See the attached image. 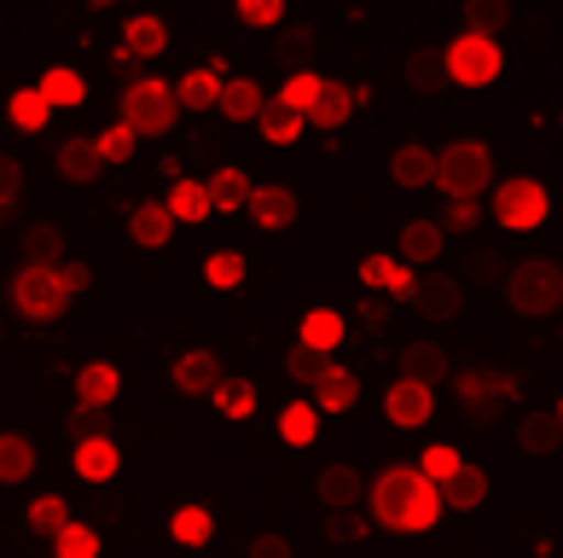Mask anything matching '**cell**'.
Here are the masks:
<instances>
[{
    "label": "cell",
    "instance_id": "603a6c76",
    "mask_svg": "<svg viewBox=\"0 0 563 558\" xmlns=\"http://www.w3.org/2000/svg\"><path fill=\"white\" fill-rule=\"evenodd\" d=\"M302 111H290L285 106V99L274 94V99H267V106H262V117H256V129H262V140H267V146H290V140H297L302 134Z\"/></svg>",
    "mask_w": 563,
    "mask_h": 558
},
{
    "label": "cell",
    "instance_id": "6f0895ef",
    "mask_svg": "<svg viewBox=\"0 0 563 558\" xmlns=\"http://www.w3.org/2000/svg\"><path fill=\"white\" fill-rule=\"evenodd\" d=\"M308 41H314L308 30H285V41H279V58H302V53H308Z\"/></svg>",
    "mask_w": 563,
    "mask_h": 558
},
{
    "label": "cell",
    "instance_id": "e0dca14e",
    "mask_svg": "<svg viewBox=\"0 0 563 558\" xmlns=\"http://www.w3.org/2000/svg\"><path fill=\"white\" fill-rule=\"evenodd\" d=\"M262 106H267V99H262V88H256L250 76H227V81H221V106H216V111H221L227 122H256Z\"/></svg>",
    "mask_w": 563,
    "mask_h": 558
},
{
    "label": "cell",
    "instance_id": "cb8c5ba5",
    "mask_svg": "<svg viewBox=\"0 0 563 558\" xmlns=\"http://www.w3.org/2000/svg\"><path fill=\"white\" fill-rule=\"evenodd\" d=\"M349 111H354V88H349V81H325L320 99H314V111H308V122L331 134V129H343V122H349Z\"/></svg>",
    "mask_w": 563,
    "mask_h": 558
},
{
    "label": "cell",
    "instance_id": "680465c9",
    "mask_svg": "<svg viewBox=\"0 0 563 558\" xmlns=\"http://www.w3.org/2000/svg\"><path fill=\"white\" fill-rule=\"evenodd\" d=\"M471 274L483 280V285H488V280H499V256H494V251H476V256H471Z\"/></svg>",
    "mask_w": 563,
    "mask_h": 558
},
{
    "label": "cell",
    "instance_id": "f907efd6",
    "mask_svg": "<svg viewBox=\"0 0 563 558\" xmlns=\"http://www.w3.org/2000/svg\"><path fill=\"white\" fill-rule=\"evenodd\" d=\"M279 18H285L279 0H239V24H250V30H267V24H279Z\"/></svg>",
    "mask_w": 563,
    "mask_h": 558
},
{
    "label": "cell",
    "instance_id": "8992f818",
    "mask_svg": "<svg viewBox=\"0 0 563 558\" xmlns=\"http://www.w3.org/2000/svg\"><path fill=\"white\" fill-rule=\"evenodd\" d=\"M494 221L511 227V233H529V227H540V221H547V186L529 180V175L506 180V186L494 193Z\"/></svg>",
    "mask_w": 563,
    "mask_h": 558
},
{
    "label": "cell",
    "instance_id": "c3c4849f",
    "mask_svg": "<svg viewBox=\"0 0 563 558\" xmlns=\"http://www.w3.org/2000/svg\"><path fill=\"white\" fill-rule=\"evenodd\" d=\"M419 466H424V478H430L435 489H442V483H448V478H453V471L465 466V460H459V448H448V442H442V448H430Z\"/></svg>",
    "mask_w": 563,
    "mask_h": 558
},
{
    "label": "cell",
    "instance_id": "ee69618b",
    "mask_svg": "<svg viewBox=\"0 0 563 558\" xmlns=\"http://www.w3.org/2000/svg\"><path fill=\"white\" fill-rule=\"evenodd\" d=\"M203 280H210L216 292H239L244 285V256L239 251H216L210 262H203Z\"/></svg>",
    "mask_w": 563,
    "mask_h": 558
},
{
    "label": "cell",
    "instance_id": "f35d334b",
    "mask_svg": "<svg viewBox=\"0 0 563 558\" xmlns=\"http://www.w3.org/2000/svg\"><path fill=\"white\" fill-rule=\"evenodd\" d=\"M41 94H47V106H81V99H88V81H81L76 70H65V65H53L47 76H41Z\"/></svg>",
    "mask_w": 563,
    "mask_h": 558
},
{
    "label": "cell",
    "instance_id": "83f0119b",
    "mask_svg": "<svg viewBox=\"0 0 563 558\" xmlns=\"http://www.w3.org/2000/svg\"><path fill=\"white\" fill-rule=\"evenodd\" d=\"M338 343H343V315H338V308H308V315H302V349L331 355Z\"/></svg>",
    "mask_w": 563,
    "mask_h": 558
},
{
    "label": "cell",
    "instance_id": "9f6ffc18",
    "mask_svg": "<svg viewBox=\"0 0 563 558\" xmlns=\"http://www.w3.org/2000/svg\"><path fill=\"white\" fill-rule=\"evenodd\" d=\"M476 216H483L476 204H453V210H448V221H442V233H448V227H453V233H471V227H476Z\"/></svg>",
    "mask_w": 563,
    "mask_h": 558
},
{
    "label": "cell",
    "instance_id": "5bb4252c",
    "mask_svg": "<svg viewBox=\"0 0 563 558\" xmlns=\"http://www.w3.org/2000/svg\"><path fill=\"white\" fill-rule=\"evenodd\" d=\"M250 216H256V227H267V233H279V227L297 221V198H290V186H256V193H250Z\"/></svg>",
    "mask_w": 563,
    "mask_h": 558
},
{
    "label": "cell",
    "instance_id": "f6af8a7d",
    "mask_svg": "<svg viewBox=\"0 0 563 558\" xmlns=\"http://www.w3.org/2000/svg\"><path fill=\"white\" fill-rule=\"evenodd\" d=\"M320 88H325V76H314V70H297V76L285 81V94H279V99H285L290 111H302V117H308V111H314V99H320Z\"/></svg>",
    "mask_w": 563,
    "mask_h": 558
},
{
    "label": "cell",
    "instance_id": "5b68a950",
    "mask_svg": "<svg viewBox=\"0 0 563 558\" xmlns=\"http://www.w3.org/2000/svg\"><path fill=\"white\" fill-rule=\"evenodd\" d=\"M12 303H18V315H24V320H58V315H65V303H70V292L58 285V267H18Z\"/></svg>",
    "mask_w": 563,
    "mask_h": 558
},
{
    "label": "cell",
    "instance_id": "b9f144b4",
    "mask_svg": "<svg viewBox=\"0 0 563 558\" xmlns=\"http://www.w3.org/2000/svg\"><path fill=\"white\" fill-rule=\"evenodd\" d=\"M325 372H331V355H320V349H290V355H285V379H297V384H320L325 379Z\"/></svg>",
    "mask_w": 563,
    "mask_h": 558
},
{
    "label": "cell",
    "instance_id": "bcb514c9",
    "mask_svg": "<svg viewBox=\"0 0 563 558\" xmlns=\"http://www.w3.org/2000/svg\"><path fill=\"white\" fill-rule=\"evenodd\" d=\"M53 552H58V558H99V529H88V524H70V529L53 541Z\"/></svg>",
    "mask_w": 563,
    "mask_h": 558
},
{
    "label": "cell",
    "instance_id": "f5cc1de1",
    "mask_svg": "<svg viewBox=\"0 0 563 558\" xmlns=\"http://www.w3.org/2000/svg\"><path fill=\"white\" fill-rule=\"evenodd\" d=\"M325 535H331V541H361V535H366V518H354V512H331Z\"/></svg>",
    "mask_w": 563,
    "mask_h": 558
},
{
    "label": "cell",
    "instance_id": "f1b7e54d",
    "mask_svg": "<svg viewBox=\"0 0 563 558\" xmlns=\"http://www.w3.org/2000/svg\"><path fill=\"white\" fill-rule=\"evenodd\" d=\"M442 244H448L442 221H407L401 227V256L407 262H435V256H442Z\"/></svg>",
    "mask_w": 563,
    "mask_h": 558
},
{
    "label": "cell",
    "instance_id": "d590c367",
    "mask_svg": "<svg viewBox=\"0 0 563 558\" xmlns=\"http://www.w3.org/2000/svg\"><path fill=\"white\" fill-rule=\"evenodd\" d=\"M129 53L140 58H157V53H169V30H163V18H129Z\"/></svg>",
    "mask_w": 563,
    "mask_h": 558
},
{
    "label": "cell",
    "instance_id": "4dcf8cb0",
    "mask_svg": "<svg viewBox=\"0 0 563 558\" xmlns=\"http://www.w3.org/2000/svg\"><path fill=\"white\" fill-rule=\"evenodd\" d=\"M175 99L180 106H192V111H203V106H221V76L216 70H186L180 81H175Z\"/></svg>",
    "mask_w": 563,
    "mask_h": 558
},
{
    "label": "cell",
    "instance_id": "d6986e66",
    "mask_svg": "<svg viewBox=\"0 0 563 558\" xmlns=\"http://www.w3.org/2000/svg\"><path fill=\"white\" fill-rule=\"evenodd\" d=\"M389 175H395V186H407V193H424V186H435V152L401 146L389 157Z\"/></svg>",
    "mask_w": 563,
    "mask_h": 558
},
{
    "label": "cell",
    "instance_id": "52a82bcc",
    "mask_svg": "<svg viewBox=\"0 0 563 558\" xmlns=\"http://www.w3.org/2000/svg\"><path fill=\"white\" fill-rule=\"evenodd\" d=\"M448 81H459V88H483V81H494L499 76V47L494 41H483V35H459V41H448Z\"/></svg>",
    "mask_w": 563,
    "mask_h": 558
},
{
    "label": "cell",
    "instance_id": "7bdbcfd3",
    "mask_svg": "<svg viewBox=\"0 0 563 558\" xmlns=\"http://www.w3.org/2000/svg\"><path fill=\"white\" fill-rule=\"evenodd\" d=\"M47 94H41V88H18L12 94V122H18V129H24V134H35L41 129V122H47Z\"/></svg>",
    "mask_w": 563,
    "mask_h": 558
},
{
    "label": "cell",
    "instance_id": "7402d4cb",
    "mask_svg": "<svg viewBox=\"0 0 563 558\" xmlns=\"http://www.w3.org/2000/svg\"><path fill=\"white\" fill-rule=\"evenodd\" d=\"M129 233L134 244H145V251H163L175 233V216H169V204H140V210L129 216Z\"/></svg>",
    "mask_w": 563,
    "mask_h": 558
},
{
    "label": "cell",
    "instance_id": "8d00e7d4",
    "mask_svg": "<svg viewBox=\"0 0 563 558\" xmlns=\"http://www.w3.org/2000/svg\"><path fill=\"white\" fill-rule=\"evenodd\" d=\"M76 518H70V506L58 501V494H41V501L30 506V529L35 535H47V541H58V535H65Z\"/></svg>",
    "mask_w": 563,
    "mask_h": 558
},
{
    "label": "cell",
    "instance_id": "4fadbf2b",
    "mask_svg": "<svg viewBox=\"0 0 563 558\" xmlns=\"http://www.w3.org/2000/svg\"><path fill=\"white\" fill-rule=\"evenodd\" d=\"M117 390H122V372H117L111 361H88V366L76 372V402H81V407H99V413H106V407L117 402Z\"/></svg>",
    "mask_w": 563,
    "mask_h": 558
},
{
    "label": "cell",
    "instance_id": "816d5d0a",
    "mask_svg": "<svg viewBox=\"0 0 563 558\" xmlns=\"http://www.w3.org/2000/svg\"><path fill=\"white\" fill-rule=\"evenodd\" d=\"M18 193H24V169H18L12 157H0V221H7V210L18 204Z\"/></svg>",
    "mask_w": 563,
    "mask_h": 558
},
{
    "label": "cell",
    "instance_id": "484cf974",
    "mask_svg": "<svg viewBox=\"0 0 563 558\" xmlns=\"http://www.w3.org/2000/svg\"><path fill=\"white\" fill-rule=\"evenodd\" d=\"M517 442H523V453H552L563 442V419L558 413H523L517 419Z\"/></svg>",
    "mask_w": 563,
    "mask_h": 558
},
{
    "label": "cell",
    "instance_id": "ba28073f",
    "mask_svg": "<svg viewBox=\"0 0 563 558\" xmlns=\"http://www.w3.org/2000/svg\"><path fill=\"white\" fill-rule=\"evenodd\" d=\"M384 413H389V425L419 430V425H430V413H435V390L430 384H412V379H395L384 390Z\"/></svg>",
    "mask_w": 563,
    "mask_h": 558
},
{
    "label": "cell",
    "instance_id": "1f68e13d",
    "mask_svg": "<svg viewBox=\"0 0 563 558\" xmlns=\"http://www.w3.org/2000/svg\"><path fill=\"white\" fill-rule=\"evenodd\" d=\"M210 210H216V204H210V186H203V180L169 186V216H175V221H192V227H198Z\"/></svg>",
    "mask_w": 563,
    "mask_h": 558
},
{
    "label": "cell",
    "instance_id": "d6a6232c",
    "mask_svg": "<svg viewBox=\"0 0 563 558\" xmlns=\"http://www.w3.org/2000/svg\"><path fill=\"white\" fill-rule=\"evenodd\" d=\"M314 430H320V407H314V402H290V407L279 413V437H285L290 448H308V442H314Z\"/></svg>",
    "mask_w": 563,
    "mask_h": 558
},
{
    "label": "cell",
    "instance_id": "44dd1931",
    "mask_svg": "<svg viewBox=\"0 0 563 558\" xmlns=\"http://www.w3.org/2000/svg\"><path fill=\"white\" fill-rule=\"evenodd\" d=\"M314 489H320V501H325L331 512H349V506L366 494V483H361V471H354V466H325Z\"/></svg>",
    "mask_w": 563,
    "mask_h": 558
},
{
    "label": "cell",
    "instance_id": "d4e9b609",
    "mask_svg": "<svg viewBox=\"0 0 563 558\" xmlns=\"http://www.w3.org/2000/svg\"><path fill=\"white\" fill-rule=\"evenodd\" d=\"M488 501V478L476 466H459L453 478L442 483V506H453V512H471V506H483Z\"/></svg>",
    "mask_w": 563,
    "mask_h": 558
},
{
    "label": "cell",
    "instance_id": "8fae6325",
    "mask_svg": "<svg viewBox=\"0 0 563 558\" xmlns=\"http://www.w3.org/2000/svg\"><path fill=\"white\" fill-rule=\"evenodd\" d=\"M221 379L227 372H221V361L210 355V349H186V355L175 361V390L180 396H216Z\"/></svg>",
    "mask_w": 563,
    "mask_h": 558
},
{
    "label": "cell",
    "instance_id": "681fc988",
    "mask_svg": "<svg viewBox=\"0 0 563 558\" xmlns=\"http://www.w3.org/2000/svg\"><path fill=\"white\" fill-rule=\"evenodd\" d=\"M70 437H76V442H99V437H111V419H106L99 407H76Z\"/></svg>",
    "mask_w": 563,
    "mask_h": 558
},
{
    "label": "cell",
    "instance_id": "11a10c76",
    "mask_svg": "<svg viewBox=\"0 0 563 558\" xmlns=\"http://www.w3.org/2000/svg\"><path fill=\"white\" fill-rule=\"evenodd\" d=\"M250 558H290V541L285 535H256V541H250Z\"/></svg>",
    "mask_w": 563,
    "mask_h": 558
},
{
    "label": "cell",
    "instance_id": "277c9868",
    "mask_svg": "<svg viewBox=\"0 0 563 558\" xmlns=\"http://www.w3.org/2000/svg\"><path fill=\"white\" fill-rule=\"evenodd\" d=\"M175 111H180V99H175L169 81H157V76L134 81V88L122 94V122H129L134 134H169Z\"/></svg>",
    "mask_w": 563,
    "mask_h": 558
},
{
    "label": "cell",
    "instance_id": "836d02e7",
    "mask_svg": "<svg viewBox=\"0 0 563 558\" xmlns=\"http://www.w3.org/2000/svg\"><path fill=\"white\" fill-rule=\"evenodd\" d=\"M506 24H511V7H506V0H471V7H465V35L494 41Z\"/></svg>",
    "mask_w": 563,
    "mask_h": 558
},
{
    "label": "cell",
    "instance_id": "f546056e",
    "mask_svg": "<svg viewBox=\"0 0 563 558\" xmlns=\"http://www.w3.org/2000/svg\"><path fill=\"white\" fill-rule=\"evenodd\" d=\"M58 256H65V233L53 221H35L24 233V267H58Z\"/></svg>",
    "mask_w": 563,
    "mask_h": 558
},
{
    "label": "cell",
    "instance_id": "db71d44e",
    "mask_svg": "<svg viewBox=\"0 0 563 558\" xmlns=\"http://www.w3.org/2000/svg\"><path fill=\"white\" fill-rule=\"evenodd\" d=\"M58 285H65L70 297L88 292V285H93V267H88V262H58Z\"/></svg>",
    "mask_w": 563,
    "mask_h": 558
},
{
    "label": "cell",
    "instance_id": "7dc6e473",
    "mask_svg": "<svg viewBox=\"0 0 563 558\" xmlns=\"http://www.w3.org/2000/svg\"><path fill=\"white\" fill-rule=\"evenodd\" d=\"M134 129H129V122H117V129H106V134H99V157H106V163H129L134 157Z\"/></svg>",
    "mask_w": 563,
    "mask_h": 558
},
{
    "label": "cell",
    "instance_id": "74e56055",
    "mask_svg": "<svg viewBox=\"0 0 563 558\" xmlns=\"http://www.w3.org/2000/svg\"><path fill=\"white\" fill-rule=\"evenodd\" d=\"M169 535H175L180 547H203V541L216 535V518H210L203 506H180L175 518H169Z\"/></svg>",
    "mask_w": 563,
    "mask_h": 558
},
{
    "label": "cell",
    "instance_id": "91938a15",
    "mask_svg": "<svg viewBox=\"0 0 563 558\" xmlns=\"http://www.w3.org/2000/svg\"><path fill=\"white\" fill-rule=\"evenodd\" d=\"M558 419H563V402H558Z\"/></svg>",
    "mask_w": 563,
    "mask_h": 558
},
{
    "label": "cell",
    "instance_id": "9a60e30c",
    "mask_svg": "<svg viewBox=\"0 0 563 558\" xmlns=\"http://www.w3.org/2000/svg\"><path fill=\"white\" fill-rule=\"evenodd\" d=\"M361 280L372 285V292H389L395 303H412V297H419V280H412L407 267H395L389 256H366V262H361Z\"/></svg>",
    "mask_w": 563,
    "mask_h": 558
},
{
    "label": "cell",
    "instance_id": "7a4b0ae2",
    "mask_svg": "<svg viewBox=\"0 0 563 558\" xmlns=\"http://www.w3.org/2000/svg\"><path fill=\"white\" fill-rule=\"evenodd\" d=\"M494 186V157L483 140H453V146L435 157V193H448L453 204H476V193Z\"/></svg>",
    "mask_w": 563,
    "mask_h": 558
},
{
    "label": "cell",
    "instance_id": "e575fe53",
    "mask_svg": "<svg viewBox=\"0 0 563 558\" xmlns=\"http://www.w3.org/2000/svg\"><path fill=\"white\" fill-rule=\"evenodd\" d=\"M407 81H412V88H419V94H435V88H442V81H448V53H435V47H419V53L407 58Z\"/></svg>",
    "mask_w": 563,
    "mask_h": 558
},
{
    "label": "cell",
    "instance_id": "6da1fadb",
    "mask_svg": "<svg viewBox=\"0 0 563 558\" xmlns=\"http://www.w3.org/2000/svg\"><path fill=\"white\" fill-rule=\"evenodd\" d=\"M366 501H372V518L384 529H401V535H419L442 518V489L419 466H384L378 483L366 489Z\"/></svg>",
    "mask_w": 563,
    "mask_h": 558
},
{
    "label": "cell",
    "instance_id": "3957f363",
    "mask_svg": "<svg viewBox=\"0 0 563 558\" xmlns=\"http://www.w3.org/2000/svg\"><path fill=\"white\" fill-rule=\"evenodd\" d=\"M506 297H511L517 315H552V308L563 303V267L547 262V256L517 262L506 274Z\"/></svg>",
    "mask_w": 563,
    "mask_h": 558
},
{
    "label": "cell",
    "instance_id": "ac0fdd59",
    "mask_svg": "<svg viewBox=\"0 0 563 558\" xmlns=\"http://www.w3.org/2000/svg\"><path fill=\"white\" fill-rule=\"evenodd\" d=\"M354 402H361V379H354L349 366L331 361V372L314 384V407H320V413H349Z\"/></svg>",
    "mask_w": 563,
    "mask_h": 558
},
{
    "label": "cell",
    "instance_id": "2e32d148",
    "mask_svg": "<svg viewBox=\"0 0 563 558\" xmlns=\"http://www.w3.org/2000/svg\"><path fill=\"white\" fill-rule=\"evenodd\" d=\"M122 471V453L111 437H99V442H76V478L81 483H111Z\"/></svg>",
    "mask_w": 563,
    "mask_h": 558
},
{
    "label": "cell",
    "instance_id": "60d3db41",
    "mask_svg": "<svg viewBox=\"0 0 563 558\" xmlns=\"http://www.w3.org/2000/svg\"><path fill=\"white\" fill-rule=\"evenodd\" d=\"M216 407L227 413V419H250V413H256V384H250V379H221Z\"/></svg>",
    "mask_w": 563,
    "mask_h": 558
},
{
    "label": "cell",
    "instance_id": "30bf717a",
    "mask_svg": "<svg viewBox=\"0 0 563 558\" xmlns=\"http://www.w3.org/2000/svg\"><path fill=\"white\" fill-rule=\"evenodd\" d=\"M412 308H419L424 320H453L459 308H465V280H453V274H424Z\"/></svg>",
    "mask_w": 563,
    "mask_h": 558
},
{
    "label": "cell",
    "instance_id": "ab89813d",
    "mask_svg": "<svg viewBox=\"0 0 563 558\" xmlns=\"http://www.w3.org/2000/svg\"><path fill=\"white\" fill-rule=\"evenodd\" d=\"M30 471H35L30 437H0V483H24Z\"/></svg>",
    "mask_w": 563,
    "mask_h": 558
},
{
    "label": "cell",
    "instance_id": "4316f807",
    "mask_svg": "<svg viewBox=\"0 0 563 558\" xmlns=\"http://www.w3.org/2000/svg\"><path fill=\"white\" fill-rule=\"evenodd\" d=\"M203 186H210V204H216V210H227V216H233V210H250V193H256L244 169H216Z\"/></svg>",
    "mask_w": 563,
    "mask_h": 558
},
{
    "label": "cell",
    "instance_id": "7c38bea8",
    "mask_svg": "<svg viewBox=\"0 0 563 558\" xmlns=\"http://www.w3.org/2000/svg\"><path fill=\"white\" fill-rule=\"evenodd\" d=\"M99 169H106V157H99V134H76L58 146V175L76 180V186H88L99 180Z\"/></svg>",
    "mask_w": 563,
    "mask_h": 558
},
{
    "label": "cell",
    "instance_id": "9c48e42d",
    "mask_svg": "<svg viewBox=\"0 0 563 558\" xmlns=\"http://www.w3.org/2000/svg\"><path fill=\"white\" fill-rule=\"evenodd\" d=\"M453 390H459V402L476 413V425H494L499 396H511V379H506V372H459Z\"/></svg>",
    "mask_w": 563,
    "mask_h": 558
},
{
    "label": "cell",
    "instance_id": "ffe728a7",
    "mask_svg": "<svg viewBox=\"0 0 563 558\" xmlns=\"http://www.w3.org/2000/svg\"><path fill=\"white\" fill-rule=\"evenodd\" d=\"M401 379H412V384H442L448 379V355H442V343H407L401 349Z\"/></svg>",
    "mask_w": 563,
    "mask_h": 558
}]
</instances>
